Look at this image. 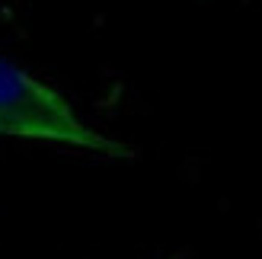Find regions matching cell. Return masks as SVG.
Masks as SVG:
<instances>
[{"label":"cell","mask_w":262,"mask_h":259,"mask_svg":"<svg viewBox=\"0 0 262 259\" xmlns=\"http://www.w3.org/2000/svg\"><path fill=\"white\" fill-rule=\"evenodd\" d=\"M0 135L48 141L102 157H135L128 144L86 125L64 93L4 55H0Z\"/></svg>","instance_id":"6da1fadb"},{"label":"cell","mask_w":262,"mask_h":259,"mask_svg":"<svg viewBox=\"0 0 262 259\" xmlns=\"http://www.w3.org/2000/svg\"><path fill=\"white\" fill-rule=\"evenodd\" d=\"M169 259H179V256H169Z\"/></svg>","instance_id":"7a4b0ae2"}]
</instances>
